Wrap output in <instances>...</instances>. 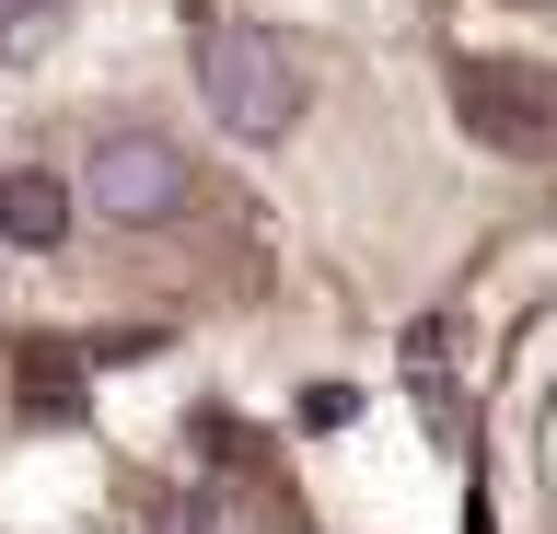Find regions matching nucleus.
Here are the masks:
<instances>
[{
    "mask_svg": "<svg viewBox=\"0 0 557 534\" xmlns=\"http://www.w3.org/2000/svg\"><path fill=\"white\" fill-rule=\"evenodd\" d=\"M174 198H186V163H174L163 140H104V151H94V210H116V221H163Z\"/></svg>",
    "mask_w": 557,
    "mask_h": 534,
    "instance_id": "obj_2",
    "label": "nucleus"
},
{
    "mask_svg": "<svg viewBox=\"0 0 557 534\" xmlns=\"http://www.w3.org/2000/svg\"><path fill=\"white\" fill-rule=\"evenodd\" d=\"M198 94H209V116H221L233 140H278V128L302 116V71H290V47L244 36V24H221V36L198 47Z\"/></svg>",
    "mask_w": 557,
    "mask_h": 534,
    "instance_id": "obj_1",
    "label": "nucleus"
},
{
    "mask_svg": "<svg viewBox=\"0 0 557 534\" xmlns=\"http://www.w3.org/2000/svg\"><path fill=\"white\" fill-rule=\"evenodd\" d=\"M0 221H12V233H24V245H47V233H59V186H12V198H0Z\"/></svg>",
    "mask_w": 557,
    "mask_h": 534,
    "instance_id": "obj_3",
    "label": "nucleus"
}]
</instances>
